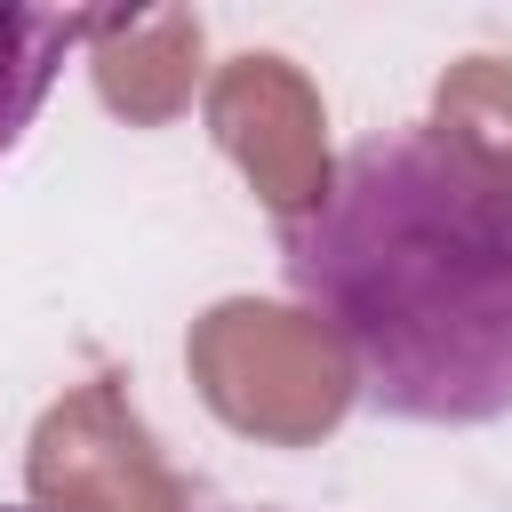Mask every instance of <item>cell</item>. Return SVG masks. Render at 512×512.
<instances>
[{
	"label": "cell",
	"instance_id": "cell-6",
	"mask_svg": "<svg viewBox=\"0 0 512 512\" xmlns=\"http://www.w3.org/2000/svg\"><path fill=\"white\" fill-rule=\"evenodd\" d=\"M88 32H96L88 8H0V160L40 112L48 80L64 72V48H80Z\"/></svg>",
	"mask_w": 512,
	"mask_h": 512
},
{
	"label": "cell",
	"instance_id": "cell-3",
	"mask_svg": "<svg viewBox=\"0 0 512 512\" xmlns=\"http://www.w3.org/2000/svg\"><path fill=\"white\" fill-rule=\"evenodd\" d=\"M24 488L40 512H192L120 376H88L40 408L24 448Z\"/></svg>",
	"mask_w": 512,
	"mask_h": 512
},
{
	"label": "cell",
	"instance_id": "cell-7",
	"mask_svg": "<svg viewBox=\"0 0 512 512\" xmlns=\"http://www.w3.org/2000/svg\"><path fill=\"white\" fill-rule=\"evenodd\" d=\"M432 136L512 184V64L504 56L448 64L440 88H432Z\"/></svg>",
	"mask_w": 512,
	"mask_h": 512
},
{
	"label": "cell",
	"instance_id": "cell-5",
	"mask_svg": "<svg viewBox=\"0 0 512 512\" xmlns=\"http://www.w3.org/2000/svg\"><path fill=\"white\" fill-rule=\"evenodd\" d=\"M208 56V24L200 8H96L88 32V72L104 112H120L128 128H160L192 104Z\"/></svg>",
	"mask_w": 512,
	"mask_h": 512
},
{
	"label": "cell",
	"instance_id": "cell-1",
	"mask_svg": "<svg viewBox=\"0 0 512 512\" xmlns=\"http://www.w3.org/2000/svg\"><path fill=\"white\" fill-rule=\"evenodd\" d=\"M280 264L384 416H512V184L432 128L352 144L328 200L280 224Z\"/></svg>",
	"mask_w": 512,
	"mask_h": 512
},
{
	"label": "cell",
	"instance_id": "cell-4",
	"mask_svg": "<svg viewBox=\"0 0 512 512\" xmlns=\"http://www.w3.org/2000/svg\"><path fill=\"white\" fill-rule=\"evenodd\" d=\"M208 136L224 144V160L248 176V192L296 224L328 200L336 168H328V112H320V88L272 56V48H248L232 64H216L208 80Z\"/></svg>",
	"mask_w": 512,
	"mask_h": 512
},
{
	"label": "cell",
	"instance_id": "cell-2",
	"mask_svg": "<svg viewBox=\"0 0 512 512\" xmlns=\"http://www.w3.org/2000/svg\"><path fill=\"white\" fill-rule=\"evenodd\" d=\"M184 368L200 400L264 448H312L344 424L360 400V368L344 336L312 304H272V296H224L192 320Z\"/></svg>",
	"mask_w": 512,
	"mask_h": 512
},
{
	"label": "cell",
	"instance_id": "cell-8",
	"mask_svg": "<svg viewBox=\"0 0 512 512\" xmlns=\"http://www.w3.org/2000/svg\"><path fill=\"white\" fill-rule=\"evenodd\" d=\"M0 512H8V504H0Z\"/></svg>",
	"mask_w": 512,
	"mask_h": 512
}]
</instances>
